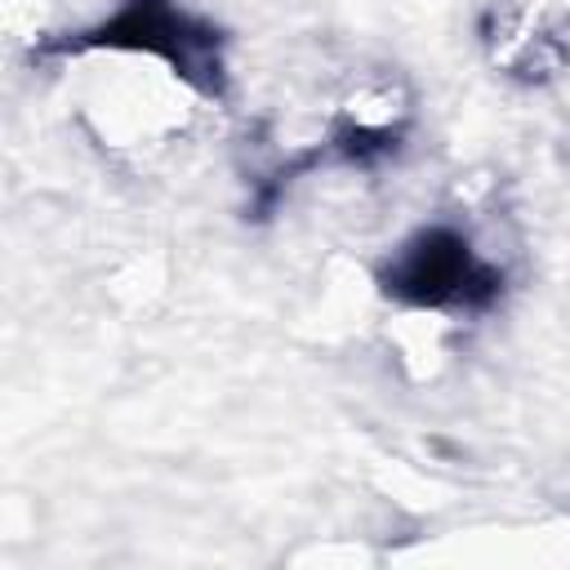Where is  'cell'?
Returning a JSON list of instances; mask_svg holds the SVG:
<instances>
[{"label":"cell","mask_w":570,"mask_h":570,"mask_svg":"<svg viewBox=\"0 0 570 570\" xmlns=\"http://www.w3.org/2000/svg\"><path fill=\"white\" fill-rule=\"evenodd\" d=\"M503 272L454 227H428L401 245L387 267V289L423 312H468L499 294Z\"/></svg>","instance_id":"1"}]
</instances>
